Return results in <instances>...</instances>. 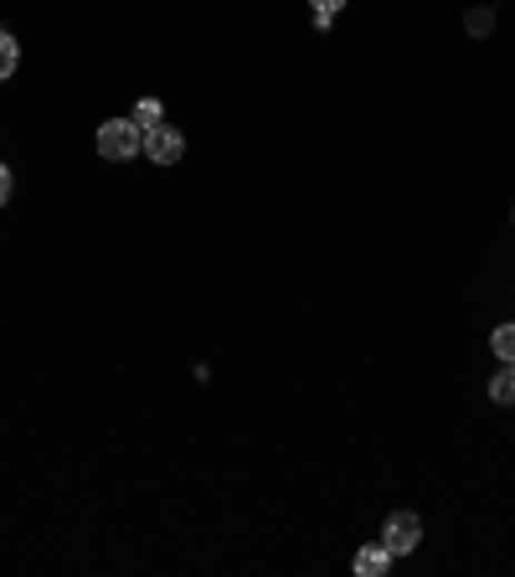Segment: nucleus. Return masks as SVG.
I'll list each match as a JSON object with an SVG mask.
<instances>
[{
    "label": "nucleus",
    "mask_w": 515,
    "mask_h": 577,
    "mask_svg": "<svg viewBox=\"0 0 515 577\" xmlns=\"http://www.w3.org/2000/svg\"><path fill=\"white\" fill-rule=\"evenodd\" d=\"M93 145L103 160H135V156H145V129L135 119H103Z\"/></svg>",
    "instance_id": "obj_1"
},
{
    "label": "nucleus",
    "mask_w": 515,
    "mask_h": 577,
    "mask_svg": "<svg viewBox=\"0 0 515 577\" xmlns=\"http://www.w3.org/2000/svg\"><path fill=\"white\" fill-rule=\"evenodd\" d=\"M418 541H423L418 510H392L387 526H382V547H387L392 557H407V551H418Z\"/></svg>",
    "instance_id": "obj_2"
},
{
    "label": "nucleus",
    "mask_w": 515,
    "mask_h": 577,
    "mask_svg": "<svg viewBox=\"0 0 515 577\" xmlns=\"http://www.w3.org/2000/svg\"><path fill=\"white\" fill-rule=\"evenodd\" d=\"M145 156L155 160V166H176V160L186 156V135L176 125H155L145 129Z\"/></svg>",
    "instance_id": "obj_3"
},
{
    "label": "nucleus",
    "mask_w": 515,
    "mask_h": 577,
    "mask_svg": "<svg viewBox=\"0 0 515 577\" xmlns=\"http://www.w3.org/2000/svg\"><path fill=\"white\" fill-rule=\"evenodd\" d=\"M350 567H356V577H382V573L392 567V551L376 541V547H362V551H356V563H350Z\"/></svg>",
    "instance_id": "obj_4"
},
{
    "label": "nucleus",
    "mask_w": 515,
    "mask_h": 577,
    "mask_svg": "<svg viewBox=\"0 0 515 577\" xmlns=\"http://www.w3.org/2000/svg\"><path fill=\"white\" fill-rule=\"evenodd\" d=\"M489 402H501V408H515V361H501V371L489 377Z\"/></svg>",
    "instance_id": "obj_5"
},
{
    "label": "nucleus",
    "mask_w": 515,
    "mask_h": 577,
    "mask_svg": "<svg viewBox=\"0 0 515 577\" xmlns=\"http://www.w3.org/2000/svg\"><path fill=\"white\" fill-rule=\"evenodd\" d=\"M16 68H21V42H16L11 31L0 27V83H11Z\"/></svg>",
    "instance_id": "obj_6"
},
{
    "label": "nucleus",
    "mask_w": 515,
    "mask_h": 577,
    "mask_svg": "<svg viewBox=\"0 0 515 577\" xmlns=\"http://www.w3.org/2000/svg\"><path fill=\"white\" fill-rule=\"evenodd\" d=\"M129 119H135V125H140V129H155V125H166V109H160V103H155V99H140V103H135V113H129Z\"/></svg>",
    "instance_id": "obj_7"
},
{
    "label": "nucleus",
    "mask_w": 515,
    "mask_h": 577,
    "mask_svg": "<svg viewBox=\"0 0 515 577\" xmlns=\"http://www.w3.org/2000/svg\"><path fill=\"white\" fill-rule=\"evenodd\" d=\"M489 351L501 356V361H515V325H501V330L489 336Z\"/></svg>",
    "instance_id": "obj_8"
},
{
    "label": "nucleus",
    "mask_w": 515,
    "mask_h": 577,
    "mask_svg": "<svg viewBox=\"0 0 515 577\" xmlns=\"http://www.w3.org/2000/svg\"><path fill=\"white\" fill-rule=\"evenodd\" d=\"M309 6H315V27H320V31L330 27L340 11H346V0H309Z\"/></svg>",
    "instance_id": "obj_9"
},
{
    "label": "nucleus",
    "mask_w": 515,
    "mask_h": 577,
    "mask_svg": "<svg viewBox=\"0 0 515 577\" xmlns=\"http://www.w3.org/2000/svg\"><path fill=\"white\" fill-rule=\"evenodd\" d=\"M464 27H469L474 37H485V31L495 27V16H489V11H469V16H464Z\"/></svg>",
    "instance_id": "obj_10"
},
{
    "label": "nucleus",
    "mask_w": 515,
    "mask_h": 577,
    "mask_svg": "<svg viewBox=\"0 0 515 577\" xmlns=\"http://www.w3.org/2000/svg\"><path fill=\"white\" fill-rule=\"evenodd\" d=\"M11 191H16V176H11V166H0V207L11 201Z\"/></svg>",
    "instance_id": "obj_11"
}]
</instances>
